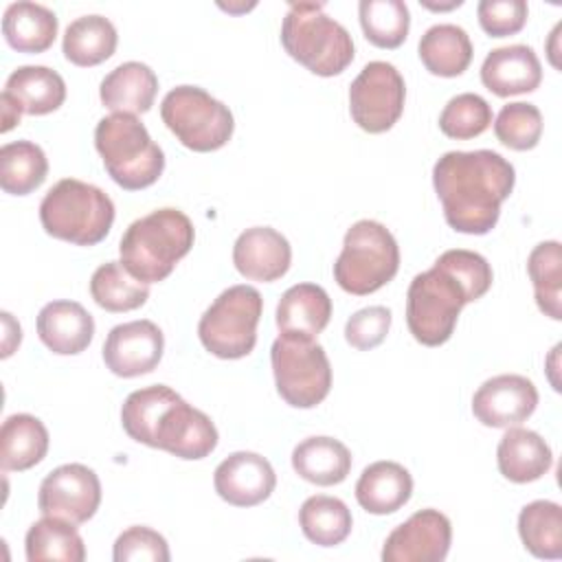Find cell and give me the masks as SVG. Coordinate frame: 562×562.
Here are the masks:
<instances>
[{"label": "cell", "mask_w": 562, "mask_h": 562, "mask_svg": "<svg viewBox=\"0 0 562 562\" xmlns=\"http://www.w3.org/2000/svg\"><path fill=\"white\" fill-rule=\"evenodd\" d=\"M492 266L474 250L454 248L437 257L430 270L413 277L406 292V325L426 347L450 340L463 305L492 288Z\"/></svg>", "instance_id": "cell-1"}, {"label": "cell", "mask_w": 562, "mask_h": 562, "mask_svg": "<svg viewBox=\"0 0 562 562\" xmlns=\"http://www.w3.org/2000/svg\"><path fill=\"white\" fill-rule=\"evenodd\" d=\"M514 182V165L492 149L446 151L432 167L448 226L468 235H485L496 226Z\"/></svg>", "instance_id": "cell-2"}, {"label": "cell", "mask_w": 562, "mask_h": 562, "mask_svg": "<svg viewBox=\"0 0 562 562\" xmlns=\"http://www.w3.org/2000/svg\"><path fill=\"white\" fill-rule=\"evenodd\" d=\"M121 424L134 441L187 461L204 459L217 446V428L211 417L167 384L132 391L121 406Z\"/></svg>", "instance_id": "cell-3"}, {"label": "cell", "mask_w": 562, "mask_h": 562, "mask_svg": "<svg viewBox=\"0 0 562 562\" xmlns=\"http://www.w3.org/2000/svg\"><path fill=\"white\" fill-rule=\"evenodd\" d=\"M195 231L191 220L171 206L134 220L121 237V263L143 283L167 279L176 263L191 250Z\"/></svg>", "instance_id": "cell-4"}, {"label": "cell", "mask_w": 562, "mask_h": 562, "mask_svg": "<svg viewBox=\"0 0 562 562\" xmlns=\"http://www.w3.org/2000/svg\"><path fill=\"white\" fill-rule=\"evenodd\" d=\"M281 44L294 61L318 77L340 75L353 61L349 31L325 13L323 2H290Z\"/></svg>", "instance_id": "cell-5"}, {"label": "cell", "mask_w": 562, "mask_h": 562, "mask_svg": "<svg viewBox=\"0 0 562 562\" xmlns=\"http://www.w3.org/2000/svg\"><path fill=\"white\" fill-rule=\"evenodd\" d=\"M44 231L77 246H94L105 239L114 222L110 195L83 180L64 178L55 182L40 202Z\"/></svg>", "instance_id": "cell-6"}, {"label": "cell", "mask_w": 562, "mask_h": 562, "mask_svg": "<svg viewBox=\"0 0 562 562\" xmlns=\"http://www.w3.org/2000/svg\"><path fill=\"white\" fill-rule=\"evenodd\" d=\"M94 147L108 176L125 191L151 187L165 169V154L134 116L112 112L94 127Z\"/></svg>", "instance_id": "cell-7"}, {"label": "cell", "mask_w": 562, "mask_h": 562, "mask_svg": "<svg viewBox=\"0 0 562 562\" xmlns=\"http://www.w3.org/2000/svg\"><path fill=\"white\" fill-rule=\"evenodd\" d=\"M400 270V248L391 231L375 220H358L342 239L334 263L336 283L356 296L386 285Z\"/></svg>", "instance_id": "cell-8"}, {"label": "cell", "mask_w": 562, "mask_h": 562, "mask_svg": "<svg viewBox=\"0 0 562 562\" xmlns=\"http://www.w3.org/2000/svg\"><path fill=\"white\" fill-rule=\"evenodd\" d=\"M261 312L263 299L257 288L246 283L231 285L200 316V342L222 360L244 358L255 349Z\"/></svg>", "instance_id": "cell-9"}, {"label": "cell", "mask_w": 562, "mask_h": 562, "mask_svg": "<svg viewBox=\"0 0 562 562\" xmlns=\"http://www.w3.org/2000/svg\"><path fill=\"white\" fill-rule=\"evenodd\" d=\"M162 123L193 151H215L224 147L235 130L228 105L211 97L200 86H176L160 103Z\"/></svg>", "instance_id": "cell-10"}, {"label": "cell", "mask_w": 562, "mask_h": 562, "mask_svg": "<svg viewBox=\"0 0 562 562\" xmlns=\"http://www.w3.org/2000/svg\"><path fill=\"white\" fill-rule=\"evenodd\" d=\"M277 393L294 408H314L331 389V364L316 340L279 336L270 347Z\"/></svg>", "instance_id": "cell-11"}, {"label": "cell", "mask_w": 562, "mask_h": 562, "mask_svg": "<svg viewBox=\"0 0 562 562\" xmlns=\"http://www.w3.org/2000/svg\"><path fill=\"white\" fill-rule=\"evenodd\" d=\"M404 77L389 61H369L349 86L351 119L369 134L391 130L404 112Z\"/></svg>", "instance_id": "cell-12"}, {"label": "cell", "mask_w": 562, "mask_h": 562, "mask_svg": "<svg viewBox=\"0 0 562 562\" xmlns=\"http://www.w3.org/2000/svg\"><path fill=\"white\" fill-rule=\"evenodd\" d=\"M101 505V483L92 468L83 463H64L48 472L40 483L37 507L44 516H57L81 525L90 520Z\"/></svg>", "instance_id": "cell-13"}, {"label": "cell", "mask_w": 562, "mask_h": 562, "mask_svg": "<svg viewBox=\"0 0 562 562\" xmlns=\"http://www.w3.org/2000/svg\"><path fill=\"white\" fill-rule=\"evenodd\" d=\"M452 542V525L439 509H419L384 540V562H441Z\"/></svg>", "instance_id": "cell-14"}, {"label": "cell", "mask_w": 562, "mask_h": 562, "mask_svg": "<svg viewBox=\"0 0 562 562\" xmlns=\"http://www.w3.org/2000/svg\"><path fill=\"white\" fill-rule=\"evenodd\" d=\"M162 349L165 336L156 323L130 321L110 329L103 342V362L119 378H138L158 367Z\"/></svg>", "instance_id": "cell-15"}, {"label": "cell", "mask_w": 562, "mask_h": 562, "mask_svg": "<svg viewBox=\"0 0 562 562\" xmlns=\"http://www.w3.org/2000/svg\"><path fill=\"white\" fill-rule=\"evenodd\" d=\"M538 406L536 384L518 373H501L485 380L472 395L474 417L490 428L522 424Z\"/></svg>", "instance_id": "cell-16"}, {"label": "cell", "mask_w": 562, "mask_h": 562, "mask_svg": "<svg viewBox=\"0 0 562 562\" xmlns=\"http://www.w3.org/2000/svg\"><path fill=\"white\" fill-rule=\"evenodd\" d=\"M215 492L235 507H252L263 503L277 485L270 461L257 452L239 450L228 454L213 474Z\"/></svg>", "instance_id": "cell-17"}, {"label": "cell", "mask_w": 562, "mask_h": 562, "mask_svg": "<svg viewBox=\"0 0 562 562\" xmlns=\"http://www.w3.org/2000/svg\"><path fill=\"white\" fill-rule=\"evenodd\" d=\"M290 241L270 226L246 228L235 239L233 263L237 272L250 281H277L290 270Z\"/></svg>", "instance_id": "cell-18"}, {"label": "cell", "mask_w": 562, "mask_h": 562, "mask_svg": "<svg viewBox=\"0 0 562 562\" xmlns=\"http://www.w3.org/2000/svg\"><path fill=\"white\" fill-rule=\"evenodd\" d=\"M483 86L496 97L533 92L542 81V66L531 46L512 44L487 53L481 66Z\"/></svg>", "instance_id": "cell-19"}, {"label": "cell", "mask_w": 562, "mask_h": 562, "mask_svg": "<svg viewBox=\"0 0 562 562\" xmlns=\"http://www.w3.org/2000/svg\"><path fill=\"white\" fill-rule=\"evenodd\" d=\"M37 336L53 353L75 356L92 342L94 318L77 301H50L37 314Z\"/></svg>", "instance_id": "cell-20"}, {"label": "cell", "mask_w": 562, "mask_h": 562, "mask_svg": "<svg viewBox=\"0 0 562 562\" xmlns=\"http://www.w3.org/2000/svg\"><path fill=\"white\" fill-rule=\"evenodd\" d=\"M331 318V299L316 283L288 288L277 305V327L281 336L314 340Z\"/></svg>", "instance_id": "cell-21"}, {"label": "cell", "mask_w": 562, "mask_h": 562, "mask_svg": "<svg viewBox=\"0 0 562 562\" xmlns=\"http://www.w3.org/2000/svg\"><path fill=\"white\" fill-rule=\"evenodd\" d=\"M496 463L507 481L531 483L551 470L553 452L536 430L509 426L498 441Z\"/></svg>", "instance_id": "cell-22"}, {"label": "cell", "mask_w": 562, "mask_h": 562, "mask_svg": "<svg viewBox=\"0 0 562 562\" xmlns=\"http://www.w3.org/2000/svg\"><path fill=\"white\" fill-rule=\"evenodd\" d=\"M413 476L397 461H375L367 465L356 483L358 505L375 516L393 514L411 501Z\"/></svg>", "instance_id": "cell-23"}, {"label": "cell", "mask_w": 562, "mask_h": 562, "mask_svg": "<svg viewBox=\"0 0 562 562\" xmlns=\"http://www.w3.org/2000/svg\"><path fill=\"white\" fill-rule=\"evenodd\" d=\"M158 92L156 72L143 61H125L110 70L101 86L99 99L112 112L143 114L154 105Z\"/></svg>", "instance_id": "cell-24"}, {"label": "cell", "mask_w": 562, "mask_h": 562, "mask_svg": "<svg viewBox=\"0 0 562 562\" xmlns=\"http://www.w3.org/2000/svg\"><path fill=\"white\" fill-rule=\"evenodd\" d=\"M292 468L307 483L338 485L351 470V452L334 437H307L294 446Z\"/></svg>", "instance_id": "cell-25"}, {"label": "cell", "mask_w": 562, "mask_h": 562, "mask_svg": "<svg viewBox=\"0 0 562 562\" xmlns=\"http://www.w3.org/2000/svg\"><path fill=\"white\" fill-rule=\"evenodd\" d=\"M48 452V430L35 415L15 413L0 428V465L4 472H22L37 465Z\"/></svg>", "instance_id": "cell-26"}, {"label": "cell", "mask_w": 562, "mask_h": 562, "mask_svg": "<svg viewBox=\"0 0 562 562\" xmlns=\"http://www.w3.org/2000/svg\"><path fill=\"white\" fill-rule=\"evenodd\" d=\"M57 15L37 2H11L2 15V35L18 53H44L57 37Z\"/></svg>", "instance_id": "cell-27"}, {"label": "cell", "mask_w": 562, "mask_h": 562, "mask_svg": "<svg viewBox=\"0 0 562 562\" xmlns=\"http://www.w3.org/2000/svg\"><path fill=\"white\" fill-rule=\"evenodd\" d=\"M4 92L31 116L55 112L66 101V83L61 75L46 66L15 68L7 77Z\"/></svg>", "instance_id": "cell-28"}, {"label": "cell", "mask_w": 562, "mask_h": 562, "mask_svg": "<svg viewBox=\"0 0 562 562\" xmlns=\"http://www.w3.org/2000/svg\"><path fill=\"white\" fill-rule=\"evenodd\" d=\"M419 59L437 77H459L472 61L470 35L457 24L430 26L417 46Z\"/></svg>", "instance_id": "cell-29"}, {"label": "cell", "mask_w": 562, "mask_h": 562, "mask_svg": "<svg viewBox=\"0 0 562 562\" xmlns=\"http://www.w3.org/2000/svg\"><path fill=\"white\" fill-rule=\"evenodd\" d=\"M116 29L103 15H81L72 20L61 40L64 57L75 66H97L110 59L116 50Z\"/></svg>", "instance_id": "cell-30"}, {"label": "cell", "mask_w": 562, "mask_h": 562, "mask_svg": "<svg viewBox=\"0 0 562 562\" xmlns=\"http://www.w3.org/2000/svg\"><path fill=\"white\" fill-rule=\"evenodd\" d=\"M26 560L29 562H83L86 544L75 522H68L57 516H44L33 522L24 538Z\"/></svg>", "instance_id": "cell-31"}, {"label": "cell", "mask_w": 562, "mask_h": 562, "mask_svg": "<svg viewBox=\"0 0 562 562\" xmlns=\"http://www.w3.org/2000/svg\"><path fill=\"white\" fill-rule=\"evenodd\" d=\"M299 525L310 542L318 547H336L351 533L353 518L340 498L314 494L303 501L299 509Z\"/></svg>", "instance_id": "cell-32"}, {"label": "cell", "mask_w": 562, "mask_h": 562, "mask_svg": "<svg viewBox=\"0 0 562 562\" xmlns=\"http://www.w3.org/2000/svg\"><path fill=\"white\" fill-rule=\"evenodd\" d=\"M518 536L525 549L540 560L562 558V507L553 501H533L518 514Z\"/></svg>", "instance_id": "cell-33"}, {"label": "cell", "mask_w": 562, "mask_h": 562, "mask_svg": "<svg viewBox=\"0 0 562 562\" xmlns=\"http://www.w3.org/2000/svg\"><path fill=\"white\" fill-rule=\"evenodd\" d=\"M48 173V160L33 140H15L0 147V187L11 195H29Z\"/></svg>", "instance_id": "cell-34"}, {"label": "cell", "mask_w": 562, "mask_h": 562, "mask_svg": "<svg viewBox=\"0 0 562 562\" xmlns=\"http://www.w3.org/2000/svg\"><path fill=\"white\" fill-rule=\"evenodd\" d=\"M90 294L108 312H130L145 305L149 285L136 279L121 261H105L90 277Z\"/></svg>", "instance_id": "cell-35"}, {"label": "cell", "mask_w": 562, "mask_h": 562, "mask_svg": "<svg viewBox=\"0 0 562 562\" xmlns=\"http://www.w3.org/2000/svg\"><path fill=\"white\" fill-rule=\"evenodd\" d=\"M527 272L540 312L553 321L562 318V246L555 239L540 241L527 259Z\"/></svg>", "instance_id": "cell-36"}, {"label": "cell", "mask_w": 562, "mask_h": 562, "mask_svg": "<svg viewBox=\"0 0 562 562\" xmlns=\"http://www.w3.org/2000/svg\"><path fill=\"white\" fill-rule=\"evenodd\" d=\"M360 26L364 37L378 48H397L411 29V13L402 0H360Z\"/></svg>", "instance_id": "cell-37"}, {"label": "cell", "mask_w": 562, "mask_h": 562, "mask_svg": "<svg viewBox=\"0 0 562 562\" xmlns=\"http://www.w3.org/2000/svg\"><path fill=\"white\" fill-rule=\"evenodd\" d=\"M490 125H492V108L481 94H474V92H461L452 97L439 114V130L448 138H457V140L481 136Z\"/></svg>", "instance_id": "cell-38"}, {"label": "cell", "mask_w": 562, "mask_h": 562, "mask_svg": "<svg viewBox=\"0 0 562 562\" xmlns=\"http://www.w3.org/2000/svg\"><path fill=\"white\" fill-rule=\"evenodd\" d=\"M494 134L509 149H533L542 136V114L533 103H507L494 121Z\"/></svg>", "instance_id": "cell-39"}, {"label": "cell", "mask_w": 562, "mask_h": 562, "mask_svg": "<svg viewBox=\"0 0 562 562\" xmlns=\"http://www.w3.org/2000/svg\"><path fill=\"white\" fill-rule=\"evenodd\" d=\"M114 562H169V544L167 540L143 525L127 527L119 538L114 540L112 549Z\"/></svg>", "instance_id": "cell-40"}, {"label": "cell", "mask_w": 562, "mask_h": 562, "mask_svg": "<svg viewBox=\"0 0 562 562\" xmlns=\"http://www.w3.org/2000/svg\"><path fill=\"white\" fill-rule=\"evenodd\" d=\"M391 327V310L384 305L362 307L345 323V340L360 351L378 347Z\"/></svg>", "instance_id": "cell-41"}, {"label": "cell", "mask_w": 562, "mask_h": 562, "mask_svg": "<svg viewBox=\"0 0 562 562\" xmlns=\"http://www.w3.org/2000/svg\"><path fill=\"white\" fill-rule=\"evenodd\" d=\"M481 29L492 37L518 33L529 15L525 0H481L476 7Z\"/></svg>", "instance_id": "cell-42"}, {"label": "cell", "mask_w": 562, "mask_h": 562, "mask_svg": "<svg viewBox=\"0 0 562 562\" xmlns=\"http://www.w3.org/2000/svg\"><path fill=\"white\" fill-rule=\"evenodd\" d=\"M0 108H2V127L0 132H9L11 127H15L20 123V116L24 114L22 108L2 90L0 94Z\"/></svg>", "instance_id": "cell-43"}, {"label": "cell", "mask_w": 562, "mask_h": 562, "mask_svg": "<svg viewBox=\"0 0 562 562\" xmlns=\"http://www.w3.org/2000/svg\"><path fill=\"white\" fill-rule=\"evenodd\" d=\"M424 7H428V9H439V11H448V9H454V7H461V0H452V2H448V4H430V2H424Z\"/></svg>", "instance_id": "cell-44"}]
</instances>
